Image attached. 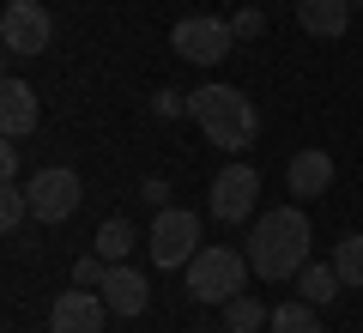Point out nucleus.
<instances>
[{
    "mask_svg": "<svg viewBox=\"0 0 363 333\" xmlns=\"http://www.w3.org/2000/svg\"><path fill=\"white\" fill-rule=\"evenodd\" d=\"M255 200H260V176L248 164H224L212 176V194H206V212L218 224H248L255 218Z\"/></svg>",
    "mask_w": 363,
    "mask_h": 333,
    "instance_id": "6e6552de",
    "label": "nucleus"
},
{
    "mask_svg": "<svg viewBox=\"0 0 363 333\" xmlns=\"http://www.w3.org/2000/svg\"><path fill=\"white\" fill-rule=\"evenodd\" d=\"M248 255H236V249H224V243H206L188 267H182V285H188V297L194 303H230V297H242V285H248Z\"/></svg>",
    "mask_w": 363,
    "mask_h": 333,
    "instance_id": "7ed1b4c3",
    "label": "nucleus"
},
{
    "mask_svg": "<svg viewBox=\"0 0 363 333\" xmlns=\"http://www.w3.org/2000/svg\"><path fill=\"white\" fill-rule=\"evenodd\" d=\"M104 279H109V261L97 255V249L73 261V285H85V291H97V285H104Z\"/></svg>",
    "mask_w": 363,
    "mask_h": 333,
    "instance_id": "aec40b11",
    "label": "nucleus"
},
{
    "mask_svg": "<svg viewBox=\"0 0 363 333\" xmlns=\"http://www.w3.org/2000/svg\"><path fill=\"white\" fill-rule=\"evenodd\" d=\"M297 18H303L309 37L333 43V37H345V25H351V0H297Z\"/></svg>",
    "mask_w": 363,
    "mask_h": 333,
    "instance_id": "ddd939ff",
    "label": "nucleus"
},
{
    "mask_svg": "<svg viewBox=\"0 0 363 333\" xmlns=\"http://www.w3.org/2000/svg\"><path fill=\"white\" fill-rule=\"evenodd\" d=\"M140 200H145V206H169V188H164V182L152 176V182H145V188H140Z\"/></svg>",
    "mask_w": 363,
    "mask_h": 333,
    "instance_id": "4be33fe9",
    "label": "nucleus"
},
{
    "mask_svg": "<svg viewBox=\"0 0 363 333\" xmlns=\"http://www.w3.org/2000/svg\"><path fill=\"white\" fill-rule=\"evenodd\" d=\"M194 333H206V327H194Z\"/></svg>",
    "mask_w": 363,
    "mask_h": 333,
    "instance_id": "b1692460",
    "label": "nucleus"
},
{
    "mask_svg": "<svg viewBox=\"0 0 363 333\" xmlns=\"http://www.w3.org/2000/svg\"><path fill=\"white\" fill-rule=\"evenodd\" d=\"M291 285H297V297H309L315 309H321V303H333V297L345 291V279H339V267H333V261H327V267H321V261H309V267H303Z\"/></svg>",
    "mask_w": 363,
    "mask_h": 333,
    "instance_id": "4468645a",
    "label": "nucleus"
},
{
    "mask_svg": "<svg viewBox=\"0 0 363 333\" xmlns=\"http://www.w3.org/2000/svg\"><path fill=\"white\" fill-rule=\"evenodd\" d=\"M30 212H37V224H67V218L79 212V200H85V188H79V176L67 164H49L30 176Z\"/></svg>",
    "mask_w": 363,
    "mask_h": 333,
    "instance_id": "0eeeda50",
    "label": "nucleus"
},
{
    "mask_svg": "<svg viewBox=\"0 0 363 333\" xmlns=\"http://www.w3.org/2000/svg\"><path fill=\"white\" fill-rule=\"evenodd\" d=\"M333 267H339V279H345L351 291H363V231H351V236L333 243Z\"/></svg>",
    "mask_w": 363,
    "mask_h": 333,
    "instance_id": "f3484780",
    "label": "nucleus"
},
{
    "mask_svg": "<svg viewBox=\"0 0 363 333\" xmlns=\"http://www.w3.org/2000/svg\"><path fill=\"white\" fill-rule=\"evenodd\" d=\"M272 333H321V315H315V303L309 297H291V303H279L272 309V321H267Z\"/></svg>",
    "mask_w": 363,
    "mask_h": 333,
    "instance_id": "dca6fc26",
    "label": "nucleus"
},
{
    "mask_svg": "<svg viewBox=\"0 0 363 333\" xmlns=\"http://www.w3.org/2000/svg\"><path fill=\"white\" fill-rule=\"evenodd\" d=\"M230 31H236L242 43H248V37H260V31H267V13H255V6H242V13L230 18Z\"/></svg>",
    "mask_w": 363,
    "mask_h": 333,
    "instance_id": "412c9836",
    "label": "nucleus"
},
{
    "mask_svg": "<svg viewBox=\"0 0 363 333\" xmlns=\"http://www.w3.org/2000/svg\"><path fill=\"white\" fill-rule=\"evenodd\" d=\"M248 267H255V279L267 285H285L297 279L303 267H309V218H303V206H272V212H260L255 224H248Z\"/></svg>",
    "mask_w": 363,
    "mask_h": 333,
    "instance_id": "f257e3e1",
    "label": "nucleus"
},
{
    "mask_svg": "<svg viewBox=\"0 0 363 333\" xmlns=\"http://www.w3.org/2000/svg\"><path fill=\"white\" fill-rule=\"evenodd\" d=\"M55 37V18L43 0H6V13H0V49L6 55H43Z\"/></svg>",
    "mask_w": 363,
    "mask_h": 333,
    "instance_id": "423d86ee",
    "label": "nucleus"
},
{
    "mask_svg": "<svg viewBox=\"0 0 363 333\" xmlns=\"http://www.w3.org/2000/svg\"><path fill=\"white\" fill-rule=\"evenodd\" d=\"M188 116H194V128L206 133L212 146H224V152H242V146H255V133H260L255 103H248L236 85H200V91H188Z\"/></svg>",
    "mask_w": 363,
    "mask_h": 333,
    "instance_id": "f03ea898",
    "label": "nucleus"
},
{
    "mask_svg": "<svg viewBox=\"0 0 363 333\" xmlns=\"http://www.w3.org/2000/svg\"><path fill=\"white\" fill-rule=\"evenodd\" d=\"M200 212H188V206H157L152 218V236H145V255H152V267H169L182 273L188 261L200 255Z\"/></svg>",
    "mask_w": 363,
    "mask_h": 333,
    "instance_id": "20e7f679",
    "label": "nucleus"
},
{
    "mask_svg": "<svg viewBox=\"0 0 363 333\" xmlns=\"http://www.w3.org/2000/svg\"><path fill=\"white\" fill-rule=\"evenodd\" d=\"M267 321H272V309L260 303V297H248V291L224 303V333H260Z\"/></svg>",
    "mask_w": 363,
    "mask_h": 333,
    "instance_id": "2eb2a0df",
    "label": "nucleus"
},
{
    "mask_svg": "<svg viewBox=\"0 0 363 333\" xmlns=\"http://www.w3.org/2000/svg\"><path fill=\"white\" fill-rule=\"evenodd\" d=\"M285 188L297 194V200H321L327 188H333V158L321 152V146H309V152H297L285 164Z\"/></svg>",
    "mask_w": 363,
    "mask_h": 333,
    "instance_id": "f8f14e48",
    "label": "nucleus"
},
{
    "mask_svg": "<svg viewBox=\"0 0 363 333\" xmlns=\"http://www.w3.org/2000/svg\"><path fill=\"white\" fill-rule=\"evenodd\" d=\"M230 43H236V31L224 25V18H212V13H188L169 31V49H176L182 61H194V67H218L224 55H230Z\"/></svg>",
    "mask_w": 363,
    "mask_h": 333,
    "instance_id": "39448f33",
    "label": "nucleus"
},
{
    "mask_svg": "<svg viewBox=\"0 0 363 333\" xmlns=\"http://www.w3.org/2000/svg\"><path fill=\"white\" fill-rule=\"evenodd\" d=\"M91 249H97L109 267H116V261H128V255H133V224H128V218H109L104 231H97V243H91Z\"/></svg>",
    "mask_w": 363,
    "mask_h": 333,
    "instance_id": "a211bd4d",
    "label": "nucleus"
},
{
    "mask_svg": "<svg viewBox=\"0 0 363 333\" xmlns=\"http://www.w3.org/2000/svg\"><path fill=\"white\" fill-rule=\"evenodd\" d=\"M37 121H43L37 91H30L25 79H6V85H0V128H6V140H25V133H37Z\"/></svg>",
    "mask_w": 363,
    "mask_h": 333,
    "instance_id": "9b49d317",
    "label": "nucleus"
},
{
    "mask_svg": "<svg viewBox=\"0 0 363 333\" xmlns=\"http://www.w3.org/2000/svg\"><path fill=\"white\" fill-rule=\"evenodd\" d=\"M0 176H6V188L18 182V146H6V152H0Z\"/></svg>",
    "mask_w": 363,
    "mask_h": 333,
    "instance_id": "5701e85b",
    "label": "nucleus"
},
{
    "mask_svg": "<svg viewBox=\"0 0 363 333\" xmlns=\"http://www.w3.org/2000/svg\"><path fill=\"white\" fill-rule=\"evenodd\" d=\"M25 218H30V194H25V188H18V182H13V188L0 194V231L13 236L18 224H25Z\"/></svg>",
    "mask_w": 363,
    "mask_h": 333,
    "instance_id": "6ab92c4d",
    "label": "nucleus"
},
{
    "mask_svg": "<svg viewBox=\"0 0 363 333\" xmlns=\"http://www.w3.org/2000/svg\"><path fill=\"white\" fill-rule=\"evenodd\" d=\"M104 315H109L104 291H85V285H73V291L55 297V309H49V333H104Z\"/></svg>",
    "mask_w": 363,
    "mask_h": 333,
    "instance_id": "1a4fd4ad",
    "label": "nucleus"
},
{
    "mask_svg": "<svg viewBox=\"0 0 363 333\" xmlns=\"http://www.w3.org/2000/svg\"><path fill=\"white\" fill-rule=\"evenodd\" d=\"M97 291H104V303H109V315H140L145 303H152V285H145V273L140 267H128V261H116V267H109V279L97 285Z\"/></svg>",
    "mask_w": 363,
    "mask_h": 333,
    "instance_id": "9d476101",
    "label": "nucleus"
}]
</instances>
